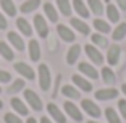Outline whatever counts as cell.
<instances>
[{
  "label": "cell",
  "instance_id": "6da1fadb",
  "mask_svg": "<svg viewBox=\"0 0 126 123\" xmlns=\"http://www.w3.org/2000/svg\"><path fill=\"white\" fill-rule=\"evenodd\" d=\"M37 76H39V86H41L42 91H48L50 86H52V76H50V70L45 63L39 65V71H37Z\"/></svg>",
  "mask_w": 126,
  "mask_h": 123
},
{
  "label": "cell",
  "instance_id": "7a4b0ae2",
  "mask_svg": "<svg viewBox=\"0 0 126 123\" xmlns=\"http://www.w3.org/2000/svg\"><path fill=\"white\" fill-rule=\"evenodd\" d=\"M24 101H26L28 104L31 105V108L36 110V112H41L42 108H44V104H42L41 97L31 89H24Z\"/></svg>",
  "mask_w": 126,
  "mask_h": 123
},
{
  "label": "cell",
  "instance_id": "3957f363",
  "mask_svg": "<svg viewBox=\"0 0 126 123\" xmlns=\"http://www.w3.org/2000/svg\"><path fill=\"white\" fill-rule=\"evenodd\" d=\"M81 108L84 110L86 113L89 117H92V118H99L100 115H102V110H100V107L95 104L94 101H91V99H82L81 101Z\"/></svg>",
  "mask_w": 126,
  "mask_h": 123
},
{
  "label": "cell",
  "instance_id": "277c9868",
  "mask_svg": "<svg viewBox=\"0 0 126 123\" xmlns=\"http://www.w3.org/2000/svg\"><path fill=\"white\" fill-rule=\"evenodd\" d=\"M84 50H86V55L89 57V60L92 62L94 65H104V60L105 58H104V55H102V52H100L95 45L87 44L84 47Z\"/></svg>",
  "mask_w": 126,
  "mask_h": 123
},
{
  "label": "cell",
  "instance_id": "5b68a950",
  "mask_svg": "<svg viewBox=\"0 0 126 123\" xmlns=\"http://www.w3.org/2000/svg\"><path fill=\"white\" fill-rule=\"evenodd\" d=\"M13 68H15L16 71H18L19 75L23 76L24 79H29V81H32L34 78H36V73H34V70L29 67L28 63H24V62H16L15 65H13Z\"/></svg>",
  "mask_w": 126,
  "mask_h": 123
},
{
  "label": "cell",
  "instance_id": "8992f818",
  "mask_svg": "<svg viewBox=\"0 0 126 123\" xmlns=\"http://www.w3.org/2000/svg\"><path fill=\"white\" fill-rule=\"evenodd\" d=\"M63 108H65V112H66L68 117H71V118L74 120V122H82V112L79 110L78 107H76V104H73L71 101H66L65 104H63Z\"/></svg>",
  "mask_w": 126,
  "mask_h": 123
},
{
  "label": "cell",
  "instance_id": "52a82bcc",
  "mask_svg": "<svg viewBox=\"0 0 126 123\" xmlns=\"http://www.w3.org/2000/svg\"><path fill=\"white\" fill-rule=\"evenodd\" d=\"M34 28H36L37 34L41 36L42 39H45L48 36V26H47V21L42 15H36L34 16Z\"/></svg>",
  "mask_w": 126,
  "mask_h": 123
},
{
  "label": "cell",
  "instance_id": "ba28073f",
  "mask_svg": "<svg viewBox=\"0 0 126 123\" xmlns=\"http://www.w3.org/2000/svg\"><path fill=\"white\" fill-rule=\"evenodd\" d=\"M47 112H48V115L52 117L53 122H57V123H66V117L63 115V112L57 107L55 104H47Z\"/></svg>",
  "mask_w": 126,
  "mask_h": 123
},
{
  "label": "cell",
  "instance_id": "9c48e42d",
  "mask_svg": "<svg viewBox=\"0 0 126 123\" xmlns=\"http://www.w3.org/2000/svg\"><path fill=\"white\" fill-rule=\"evenodd\" d=\"M118 96V91L115 88H107V89H99L95 91V99L97 101H110V99H115Z\"/></svg>",
  "mask_w": 126,
  "mask_h": 123
},
{
  "label": "cell",
  "instance_id": "30bf717a",
  "mask_svg": "<svg viewBox=\"0 0 126 123\" xmlns=\"http://www.w3.org/2000/svg\"><path fill=\"white\" fill-rule=\"evenodd\" d=\"M78 68H79V71H81L82 75L87 76V78H91V79H97L99 78V71H97L92 65H89L87 62H81V63L78 65Z\"/></svg>",
  "mask_w": 126,
  "mask_h": 123
},
{
  "label": "cell",
  "instance_id": "8fae6325",
  "mask_svg": "<svg viewBox=\"0 0 126 123\" xmlns=\"http://www.w3.org/2000/svg\"><path fill=\"white\" fill-rule=\"evenodd\" d=\"M10 105H11V108H13V110H15L18 115H24V117H26L28 113H29V110H28L26 104H24V102H23L19 97H11Z\"/></svg>",
  "mask_w": 126,
  "mask_h": 123
},
{
  "label": "cell",
  "instance_id": "7c38bea8",
  "mask_svg": "<svg viewBox=\"0 0 126 123\" xmlns=\"http://www.w3.org/2000/svg\"><path fill=\"white\" fill-rule=\"evenodd\" d=\"M71 79H73V83L76 84V88H79V89L84 91V92H91V91H92V84L89 83V79L82 78L81 75H73Z\"/></svg>",
  "mask_w": 126,
  "mask_h": 123
},
{
  "label": "cell",
  "instance_id": "4fadbf2b",
  "mask_svg": "<svg viewBox=\"0 0 126 123\" xmlns=\"http://www.w3.org/2000/svg\"><path fill=\"white\" fill-rule=\"evenodd\" d=\"M120 53H121V49H120V45L113 44L110 49H108V53H107V62L108 65H116L120 62Z\"/></svg>",
  "mask_w": 126,
  "mask_h": 123
},
{
  "label": "cell",
  "instance_id": "5bb4252c",
  "mask_svg": "<svg viewBox=\"0 0 126 123\" xmlns=\"http://www.w3.org/2000/svg\"><path fill=\"white\" fill-rule=\"evenodd\" d=\"M57 33H58L60 39H63L65 42H73L74 41V33L65 24H58L57 26Z\"/></svg>",
  "mask_w": 126,
  "mask_h": 123
},
{
  "label": "cell",
  "instance_id": "9a60e30c",
  "mask_svg": "<svg viewBox=\"0 0 126 123\" xmlns=\"http://www.w3.org/2000/svg\"><path fill=\"white\" fill-rule=\"evenodd\" d=\"M79 53H81V45L73 44L70 47V50H68V53H66V63L68 65H74L76 60L79 58Z\"/></svg>",
  "mask_w": 126,
  "mask_h": 123
},
{
  "label": "cell",
  "instance_id": "2e32d148",
  "mask_svg": "<svg viewBox=\"0 0 126 123\" xmlns=\"http://www.w3.org/2000/svg\"><path fill=\"white\" fill-rule=\"evenodd\" d=\"M29 58L32 62H39L41 60V45L36 39H31L29 41Z\"/></svg>",
  "mask_w": 126,
  "mask_h": 123
},
{
  "label": "cell",
  "instance_id": "e0dca14e",
  "mask_svg": "<svg viewBox=\"0 0 126 123\" xmlns=\"http://www.w3.org/2000/svg\"><path fill=\"white\" fill-rule=\"evenodd\" d=\"M70 23H71V26L78 31V33H81L82 36H87V34H89L91 29H89V26H87V24H86L82 19H79V18H71Z\"/></svg>",
  "mask_w": 126,
  "mask_h": 123
},
{
  "label": "cell",
  "instance_id": "ac0fdd59",
  "mask_svg": "<svg viewBox=\"0 0 126 123\" xmlns=\"http://www.w3.org/2000/svg\"><path fill=\"white\" fill-rule=\"evenodd\" d=\"M7 37H8V41L11 42V45L16 49V50H24V41L21 39V36L19 34H16V33H8L7 34Z\"/></svg>",
  "mask_w": 126,
  "mask_h": 123
},
{
  "label": "cell",
  "instance_id": "d6986e66",
  "mask_svg": "<svg viewBox=\"0 0 126 123\" xmlns=\"http://www.w3.org/2000/svg\"><path fill=\"white\" fill-rule=\"evenodd\" d=\"M73 8L81 18H89V8L86 7V3L82 0H73Z\"/></svg>",
  "mask_w": 126,
  "mask_h": 123
},
{
  "label": "cell",
  "instance_id": "ffe728a7",
  "mask_svg": "<svg viewBox=\"0 0 126 123\" xmlns=\"http://www.w3.org/2000/svg\"><path fill=\"white\" fill-rule=\"evenodd\" d=\"M16 26H18V29L21 31L26 37H31V34H32V28H31V24L24 18H18V19H16Z\"/></svg>",
  "mask_w": 126,
  "mask_h": 123
},
{
  "label": "cell",
  "instance_id": "44dd1931",
  "mask_svg": "<svg viewBox=\"0 0 126 123\" xmlns=\"http://www.w3.org/2000/svg\"><path fill=\"white\" fill-rule=\"evenodd\" d=\"M102 79H104L105 84H115L116 76H115V73H113V70H111L110 67L102 68Z\"/></svg>",
  "mask_w": 126,
  "mask_h": 123
},
{
  "label": "cell",
  "instance_id": "7402d4cb",
  "mask_svg": "<svg viewBox=\"0 0 126 123\" xmlns=\"http://www.w3.org/2000/svg\"><path fill=\"white\" fill-rule=\"evenodd\" d=\"M0 55L3 57L5 60H8V62H11V60L15 58V53H13L11 47L3 41H0Z\"/></svg>",
  "mask_w": 126,
  "mask_h": 123
},
{
  "label": "cell",
  "instance_id": "603a6c76",
  "mask_svg": "<svg viewBox=\"0 0 126 123\" xmlns=\"http://www.w3.org/2000/svg\"><path fill=\"white\" fill-rule=\"evenodd\" d=\"M44 11H45V15H47V18L50 19L52 23H57L58 21V13H57L55 7H53L52 3H44Z\"/></svg>",
  "mask_w": 126,
  "mask_h": 123
},
{
  "label": "cell",
  "instance_id": "cb8c5ba5",
  "mask_svg": "<svg viewBox=\"0 0 126 123\" xmlns=\"http://www.w3.org/2000/svg\"><path fill=\"white\" fill-rule=\"evenodd\" d=\"M41 5V0H26L24 3L21 5V8L19 10L23 11V13H31V11L37 10V7Z\"/></svg>",
  "mask_w": 126,
  "mask_h": 123
},
{
  "label": "cell",
  "instance_id": "d4e9b609",
  "mask_svg": "<svg viewBox=\"0 0 126 123\" xmlns=\"http://www.w3.org/2000/svg\"><path fill=\"white\" fill-rule=\"evenodd\" d=\"M0 5L3 8V11L7 13L8 16H15L16 15V7L11 0H0Z\"/></svg>",
  "mask_w": 126,
  "mask_h": 123
},
{
  "label": "cell",
  "instance_id": "484cf974",
  "mask_svg": "<svg viewBox=\"0 0 126 123\" xmlns=\"http://www.w3.org/2000/svg\"><path fill=\"white\" fill-rule=\"evenodd\" d=\"M94 28H95L100 34H107V33H110V31H111L110 29V24H108L107 21H104V19H100V18L94 19Z\"/></svg>",
  "mask_w": 126,
  "mask_h": 123
},
{
  "label": "cell",
  "instance_id": "4316f807",
  "mask_svg": "<svg viewBox=\"0 0 126 123\" xmlns=\"http://www.w3.org/2000/svg\"><path fill=\"white\" fill-rule=\"evenodd\" d=\"M125 36H126V23H120L115 28V31L111 33V37H113V41H121Z\"/></svg>",
  "mask_w": 126,
  "mask_h": 123
},
{
  "label": "cell",
  "instance_id": "83f0119b",
  "mask_svg": "<svg viewBox=\"0 0 126 123\" xmlns=\"http://www.w3.org/2000/svg\"><path fill=\"white\" fill-rule=\"evenodd\" d=\"M87 3H89V8H91V11H92L94 15L100 16L104 13V5H102L100 0H87Z\"/></svg>",
  "mask_w": 126,
  "mask_h": 123
},
{
  "label": "cell",
  "instance_id": "f1b7e54d",
  "mask_svg": "<svg viewBox=\"0 0 126 123\" xmlns=\"http://www.w3.org/2000/svg\"><path fill=\"white\" fill-rule=\"evenodd\" d=\"M62 94L70 97V99H79V91H76V88H73L70 84H65L62 88Z\"/></svg>",
  "mask_w": 126,
  "mask_h": 123
},
{
  "label": "cell",
  "instance_id": "f546056e",
  "mask_svg": "<svg viewBox=\"0 0 126 123\" xmlns=\"http://www.w3.org/2000/svg\"><path fill=\"white\" fill-rule=\"evenodd\" d=\"M107 16L111 23H118L120 21V11L115 5H107Z\"/></svg>",
  "mask_w": 126,
  "mask_h": 123
},
{
  "label": "cell",
  "instance_id": "4dcf8cb0",
  "mask_svg": "<svg viewBox=\"0 0 126 123\" xmlns=\"http://www.w3.org/2000/svg\"><path fill=\"white\" fill-rule=\"evenodd\" d=\"M57 5H58V10H60L62 15H65V16H70L71 15L70 0H57Z\"/></svg>",
  "mask_w": 126,
  "mask_h": 123
},
{
  "label": "cell",
  "instance_id": "1f68e13d",
  "mask_svg": "<svg viewBox=\"0 0 126 123\" xmlns=\"http://www.w3.org/2000/svg\"><path fill=\"white\" fill-rule=\"evenodd\" d=\"M105 117H107L108 123H121L118 113L115 112V108H113V107H107V108H105Z\"/></svg>",
  "mask_w": 126,
  "mask_h": 123
},
{
  "label": "cell",
  "instance_id": "d6a6232c",
  "mask_svg": "<svg viewBox=\"0 0 126 123\" xmlns=\"http://www.w3.org/2000/svg\"><path fill=\"white\" fill-rule=\"evenodd\" d=\"M19 91H24V79H16L13 84L8 88V92L10 94H16V92H19Z\"/></svg>",
  "mask_w": 126,
  "mask_h": 123
},
{
  "label": "cell",
  "instance_id": "836d02e7",
  "mask_svg": "<svg viewBox=\"0 0 126 123\" xmlns=\"http://www.w3.org/2000/svg\"><path fill=\"white\" fill-rule=\"evenodd\" d=\"M92 44L94 45H99V47H107V39L102 36L100 33H97V34H92Z\"/></svg>",
  "mask_w": 126,
  "mask_h": 123
},
{
  "label": "cell",
  "instance_id": "e575fe53",
  "mask_svg": "<svg viewBox=\"0 0 126 123\" xmlns=\"http://www.w3.org/2000/svg\"><path fill=\"white\" fill-rule=\"evenodd\" d=\"M3 120H5V123H23V120L19 118V117L16 115V113H11V112L5 113Z\"/></svg>",
  "mask_w": 126,
  "mask_h": 123
},
{
  "label": "cell",
  "instance_id": "d590c367",
  "mask_svg": "<svg viewBox=\"0 0 126 123\" xmlns=\"http://www.w3.org/2000/svg\"><path fill=\"white\" fill-rule=\"evenodd\" d=\"M118 108L121 112V117L126 120V99H120L118 101Z\"/></svg>",
  "mask_w": 126,
  "mask_h": 123
},
{
  "label": "cell",
  "instance_id": "8d00e7d4",
  "mask_svg": "<svg viewBox=\"0 0 126 123\" xmlns=\"http://www.w3.org/2000/svg\"><path fill=\"white\" fill-rule=\"evenodd\" d=\"M10 79H11V75L8 71L0 70V83H10Z\"/></svg>",
  "mask_w": 126,
  "mask_h": 123
},
{
  "label": "cell",
  "instance_id": "74e56055",
  "mask_svg": "<svg viewBox=\"0 0 126 123\" xmlns=\"http://www.w3.org/2000/svg\"><path fill=\"white\" fill-rule=\"evenodd\" d=\"M7 19H5V16L2 15V13H0V29H7Z\"/></svg>",
  "mask_w": 126,
  "mask_h": 123
},
{
  "label": "cell",
  "instance_id": "f35d334b",
  "mask_svg": "<svg viewBox=\"0 0 126 123\" xmlns=\"http://www.w3.org/2000/svg\"><path fill=\"white\" fill-rule=\"evenodd\" d=\"M116 3H118V7L121 8V10H125L126 11V0H115Z\"/></svg>",
  "mask_w": 126,
  "mask_h": 123
},
{
  "label": "cell",
  "instance_id": "ab89813d",
  "mask_svg": "<svg viewBox=\"0 0 126 123\" xmlns=\"http://www.w3.org/2000/svg\"><path fill=\"white\" fill-rule=\"evenodd\" d=\"M41 123H53V122L48 118V117H42V118H41Z\"/></svg>",
  "mask_w": 126,
  "mask_h": 123
},
{
  "label": "cell",
  "instance_id": "60d3db41",
  "mask_svg": "<svg viewBox=\"0 0 126 123\" xmlns=\"http://www.w3.org/2000/svg\"><path fill=\"white\" fill-rule=\"evenodd\" d=\"M26 123H37V120H36V118H32V117H29V118L26 120Z\"/></svg>",
  "mask_w": 126,
  "mask_h": 123
},
{
  "label": "cell",
  "instance_id": "b9f144b4",
  "mask_svg": "<svg viewBox=\"0 0 126 123\" xmlns=\"http://www.w3.org/2000/svg\"><path fill=\"white\" fill-rule=\"evenodd\" d=\"M121 91H123V94L126 96V84H123V86H121Z\"/></svg>",
  "mask_w": 126,
  "mask_h": 123
},
{
  "label": "cell",
  "instance_id": "7bdbcfd3",
  "mask_svg": "<svg viewBox=\"0 0 126 123\" xmlns=\"http://www.w3.org/2000/svg\"><path fill=\"white\" fill-rule=\"evenodd\" d=\"M2 108H3V102L0 101V110H2Z\"/></svg>",
  "mask_w": 126,
  "mask_h": 123
},
{
  "label": "cell",
  "instance_id": "ee69618b",
  "mask_svg": "<svg viewBox=\"0 0 126 123\" xmlns=\"http://www.w3.org/2000/svg\"><path fill=\"white\" fill-rule=\"evenodd\" d=\"M87 123H99V122H94V120H91V122H87Z\"/></svg>",
  "mask_w": 126,
  "mask_h": 123
},
{
  "label": "cell",
  "instance_id": "f6af8a7d",
  "mask_svg": "<svg viewBox=\"0 0 126 123\" xmlns=\"http://www.w3.org/2000/svg\"><path fill=\"white\" fill-rule=\"evenodd\" d=\"M0 92H2V88H0Z\"/></svg>",
  "mask_w": 126,
  "mask_h": 123
}]
</instances>
